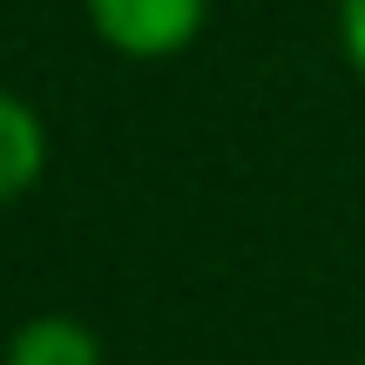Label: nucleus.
<instances>
[{
	"mask_svg": "<svg viewBox=\"0 0 365 365\" xmlns=\"http://www.w3.org/2000/svg\"><path fill=\"white\" fill-rule=\"evenodd\" d=\"M7 365H102V345L81 318H27L21 331L7 339Z\"/></svg>",
	"mask_w": 365,
	"mask_h": 365,
	"instance_id": "nucleus-3",
	"label": "nucleus"
},
{
	"mask_svg": "<svg viewBox=\"0 0 365 365\" xmlns=\"http://www.w3.org/2000/svg\"><path fill=\"white\" fill-rule=\"evenodd\" d=\"M41 170H48V129L21 95L0 88V203L27 196L41 182Z\"/></svg>",
	"mask_w": 365,
	"mask_h": 365,
	"instance_id": "nucleus-2",
	"label": "nucleus"
},
{
	"mask_svg": "<svg viewBox=\"0 0 365 365\" xmlns=\"http://www.w3.org/2000/svg\"><path fill=\"white\" fill-rule=\"evenodd\" d=\"M210 0H88L95 34L129 61H163V54L190 48L203 27Z\"/></svg>",
	"mask_w": 365,
	"mask_h": 365,
	"instance_id": "nucleus-1",
	"label": "nucleus"
},
{
	"mask_svg": "<svg viewBox=\"0 0 365 365\" xmlns=\"http://www.w3.org/2000/svg\"><path fill=\"white\" fill-rule=\"evenodd\" d=\"M339 34H345V54L365 75V0H339Z\"/></svg>",
	"mask_w": 365,
	"mask_h": 365,
	"instance_id": "nucleus-4",
	"label": "nucleus"
},
{
	"mask_svg": "<svg viewBox=\"0 0 365 365\" xmlns=\"http://www.w3.org/2000/svg\"><path fill=\"white\" fill-rule=\"evenodd\" d=\"M359 365H365V359H359Z\"/></svg>",
	"mask_w": 365,
	"mask_h": 365,
	"instance_id": "nucleus-5",
	"label": "nucleus"
}]
</instances>
